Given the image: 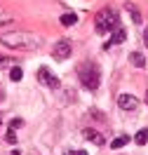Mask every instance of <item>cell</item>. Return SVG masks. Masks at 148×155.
I'll return each mask as SVG.
<instances>
[{
	"label": "cell",
	"instance_id": "obj_1",
	"mask_svg": "<svg viewBox=\"0 0 148 155\" xmlns=\"http://www.w3.org/2000/svg\"><path fill=\"white\" fill-rule=\"evenodd\" d=\"M0 42L10 49H19V52H33L42 45V38L35 33H26V31H17V33H5Z\"/></svg>",
	"mask_w": 148,
	"mask_h": 155
},
{
	"label": "cell",
	"instance_id": "obj_2",
	"mask_svg": "<svg viewBox=\"0 0 148 155\" xmlns=\"http://www.w3.org/2000/svg\"><path fill=\"white\" fill-rule=\"evenodd\" d=\"M94 26H97L99 35H106V33H113L115 28H120V17L113 7H104V10L97 14L94 19Z\"/></svg>",
	"mask_w": 148,
	"mask_h": 155
},
{
	"label": "cell",
	"instance_id": "obj_3",
	"mask_svg": "<svg viewBox=\"0 0 148 155\" xmlns=\"http://www.w3.org/2000/svg\"><path fill=\"white\" fill-rule=\"evenodd\" d=\"M78 78L80 82L85 85V89H99V82H101V71H99L97 64H92V61H82L78 66Z\"/></svg>",
	"mask_w": 148,
	"mask_h": 155
},
{
	"label": "cell",
	"instance_id": "obj_4",
	"mask_svg": "<svg viewBox=\"0 0 148 155\" xmlns=\"http://www.w3.org/2000/svg\"><path fill=\"white\" fill-rule=\"evenodd\" d=\"M71 52H73V42L66 38H61L59 42H54V47H52V57L57 59V61H64V59L71 57Z\"/></svg>",
	"mask_w": 148,
	"mask_h": 155
},
{
	"label": "cell",
	"instance_id": "obj_5",
	"mask_svg": "<svg viewBox=\"0 0 148 155\" xmlns=\"http://www.w3.org/2000/svg\"><path fill=\"white\" fill-rule=\"evenodd\" d=\"M38 80L42 82V85L52 87V89H57V87L61 85V82H59V78H57V75H52V71H49V68H40V71H38Z\"/></svg>",
	"mask_w": 148,
	"mask_h": 155
},
{
	"label": "cell",
	"instance_id": "obj_6",
	"mask_svg": "<svg viewBox=\"0 0 148 155\" xmlns=\"http://www.w3.org/2000/svg\"><path fill=\"white\" fill-rule=\"evenodd\" d=\"M118 106L122 108V110H136L139 108V99L136 97H132V94H120L118 97Z\"/></svg>",
	"mask_w": 148,
	"mask_h": 155
},
{
	"label": "cell",
	"instance_id": "obj_7",
	"mask_svg": "<svg viewBox=\"0 0 148 155\" xmlns=\"http://www.w3.org/2000/svg\"><path fill=\"white\" fill-rule=\"evenodd\" d=\"M82 136H85L87 141H92L94 146H104V143H106V139H104V134H101V132H97V129H92V127H87V129H82Z\"/></svg>",
	"mask_w": 148,
	"mask_h": 155
},
{
	"label": "cell",
	"instance_id": "obj_8",
	"mask_svg": "<svg viewBox=\"0 0 148 155\" xmlns=\"http://www.w3.org/2000/svg\"><path fill=\"white\" fill-rule=\"evenodd\" d=\"M125 38H127V33H125V28L120 26V28H115L113 33H110V38H108V42L104 45L106 49H110L113 45H120V42H125Z\"/></svg>",
	"mask_w": 148,
	"mask_h": 155
},
{
	"label": "cell",
	"instance_id": "obj_9",
	"mask_svg": "<svg viewBox=\"0 0 148 155\" xmlns=\"http://www.w3.org/2000/svg\"><path fill=\"white\" fill-rule=\"evenodd\" d=\"M129 61H132L136 68H143V66H146V57H143L141 52H132V54H129Z\"/></svg>",
	"mask_w": 148,
	"mask_h": 155
},
{
	"label": "cell",
	"instance_id": "obj_10",
	"mask_svg": "<svg viewBox=\"0 0 148 155\" xmlns=\"http://www.w3.org/2000/svg\"><path fill=\"white\" fill-rule=\"evenodd\" d=\"M127 143H129V136L120 134V136H115V139L110 141V148H122V146H127Z\"/></svg>",
	"mask_w": 148,
	"mask_h": 155
},
{
	"label": "cell",
	"instance_id": "obj_11",
	"mask_svg": "<svg viewBox=\"0 0 148 155\" xmlns=\"http://www.w3.org/2000/svg\"><path fill=\"white\" fill-rule=\"evenodd\" d=\"M125 7H127V12H129V14H132V21H134V24H141V14H139L136 5H132V2H127Z\"/></svg>",
	"mask_w": 148,
	"mask_h": 155
},
{
	"label": "cell",
	"instance_id": "obj_12",
	"mask_svg": "<svg viewBox=\"0 0 148 155\" xmlns=\"http://www.w3.org/2000/svg\"><path fill=\"white\" fill-rule=\"evenodd\" d=\"M61 24H64V26H75V24H78V17H75L73 12H68V14L61 17Z\"/></svg>",
	"mask_w": 148,
	"mask_h": 155
},
{
	"label": "cell",
	"instance_id": "obj_13",
	"mask_svg": "<svg viewBox=\"0 0 148 155\" xmlns=\"http://www.w3.org/2000/svg\"><path fill=\"white\" fill-rule=\"evenodd\" d=\"M134 141H136L139 146H143V143L148 141V129H139L136 136H134Z\"/></svg>",
	"mask_w": 148,
	"mask_h": 155
},
{
	"label": "cell",
	"instance_id": "obj_14",
	"mask_svg": "<svg viewBox=\"0 0 148 155\" xmlns=\"http://www.w3.org/2000/svg\"><path fill=\"white\" fill-rule=\"evenodd\" d=\"M10 78H12V80H14V82H19L21 78H24V71H21L19 66H14V68H12V71H10Z\"/></svg>",
	"mask_w": 148,
	"mask_h": 155
},
{
	"label": "cell",
	"instance_id": "obj_15",
	"mask_svg": "<svg viewBox=\"0 0 148 155\" xmlns=\"http://www.w3.org/2000/svg\"><path fill=\"white\" fill-rule=\"evenodd\" d=\"M5 139H7L10 143H17V129H14V127H10V129H7V134H5Z\"/></svg>",
	"mask_w": 148,
	"mask_h": 155
},
{
	"label": "cell",
	"instance_id": "obj_16",
	"mask_svg": "<svg viewBox=\"0 0 148 155\" xmlns=\"http://www.w3.org/2000/svg\"><path fill=\"white\" fill-rule=\"evenodd\" d=\"M21 125H24V120H21V117H14V120L10 122V127H14V129H19Z\"/></svg>",
	"mask_w": 148,
	"mask_h": 155
},
{
	"label": "cell",
	"instance_id": "obj_17",
	"mask_svg": "<svg viewBox=\"0 0 148 155\" xmlns=\"http://www.w3.org/2000/svg\"><path fill=\"white\" fill-rule=\"evenodd\" d=\"M7 64H14V61H12V59H7V57H2V54H0V66H7Z\"/></svg>",
	"mask_w": 148,
	"mask_h": 155
},
{
	"label": "cell",
	"instance_id": "obj_18",
	"mask_svg": "<svg viewBox=\"0 0 148 155\" xmlns=\"http://www.w3.org/2000/svg\"><path fill=\"white\" fill-rule=\"evenodd\" d=\"M143 42H146V47H148V28H143Z\"/></svg>",
	"mask_w": 148,
	"mask_h": 155
},
{
	"label": "cell",
	"instance_id": "obj_19",
	"mask_svg": "<svg viewBox=\"0 0 148 155\" xmlns=\"http://www.w3.org/2000/svg\"><path fill=\"white\" fill-rule=\"evenodd\" d=\"M71 155H87V150H75V153H71Z\"/></svg>",
	"mask_w": 148,
	"mask_h": 155
},
{
	"label": "cell",
	"instance_id": "obj_20",
	"mask_svg": "<svg viewBox=\"0 0 148 155\" xmlns=\"http://www.w3.org/2000/svg\"><path fill=\"white\" fill-rule=\"evenodd\" d=\"M12 155H21V153H19V150H12Z\"/></svg>",
	"mask_w": 148,
	"mask_h": 155
},
{
	"label": "cell",
	"instance_id": "obj_21",
	"mask_svg": "<svg viewBox=\"0 0 148 155\" xmlns=\"http://www.w3.org/2000/svg\"><path fill=\"white\" fill-rule=\"evenodd\" d=\"M146 101H148V89H146Z\"/></svg>",
	"mask_w": 148,
	"mask_h": 155
},
{
	"label": "cell",
	"instance_id": "obj_22",
	"mask_svg": "<svg viewBox=\"0 0 148 155\" xmlns=\"http://www.w3.org/2000/svg\"><path fill=\"white\" fill-rule=\"evenodd\" d=\"M0 125H2V122H0Z\"/></svg>",
	"mask_w": 148,
	"mask_h": 155
}]
</instances>
